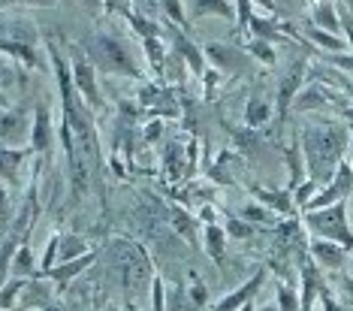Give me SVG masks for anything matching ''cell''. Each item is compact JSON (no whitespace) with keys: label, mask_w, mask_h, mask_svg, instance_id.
Segmentation results:
<instances>
[{"label":"cell","mask_w":353,"mask_h":311,"mask_svg":"<svg viewBox=\"0 0 353 311\" xmlns=\"http://www.w3.org/2000/svg\"><path fill=\"white\" fill-rule=\"evenodd\" d=\"M305 151H308V166L314 181L326 179L332 163L341 154V137L335 130H308L305 133Z\"/></svg>","instance_id":"obj_1"},{"label":"cell","mask_w":353,"mask_h":311,"mask_svg":"<svg viewBox=\"0 0 353 311\" xmlns=\"http://www.w3.org/2000/svg\"><path fill=\"white\" fill-rule=\"evenodd\" d=\"M91 54H94V61H97L109 76H112V73H118V76L139 79V67L133 63L130 52H127L115 37H109V34H97V37H94V46H91Z\"/></svg>","instance_id":"obj_2"},{"label":"cell","mask_w":353,"mask_h":311,"mask_svg":"<svg viewBox=\"0 0 353 311\" xmlns=\"http://www.w3.org/2000/svg\"><path fill=\"white\" fill-rule=\"evenodd\" d=\"M305 224H308L314 233L326 236V239H339V242L350 245L353 248V236L344 227V205L335 203L332 209H317V212H305Z\"/></svg>","instance_id":"obj_3"},{"label":"cell","mask_w":353,"mask_h":311,"mask_svg":"<svg viewBox=\"0 0 353 311\" xmlns=\"http://www.w3.org/2000/svg\"><path fill=\"white\" fill-rule=\"evenodd\" d=\"M73 88L85 97V103H91L94 109H100V91H97V82H94V67L85 54L73 52Z\"/></svg>","instance_id":"obj_4"},{"label":"cell","mask_w":353,"mask_h":311,"mask_svg":"<svg viewBox=\"0 0 353 311\" xmlns=\"http://www.w3.org/2000/svg\"><path fill=\"white\" fill-rule=\"evenodd\" d=\"M203 54L214 63V70H218V73H239V70L248 67L245 54L239 49H232V46H223V43H208Z\"/></svg>","instance_id":"obj_5"},{"label":"cell","mask_w":353,"mask_h":311,"mask_svg":"<svg viewBox=\"0 0 353 311\" xmlns=\"http://www.w3.org/2000/svg\"><path fill=\"white\" fill-rule=\"evenodd\" d=\"M266 284V272L263 269H256V275H251L248 281L239 287V290H232V293H227L221 302H214V308L212 311H239L245 305V302H251L254 299V293L260 290V287Z\"/></svg>","instance_id":"obj_6"},{"label":"cell","mask_w":353,"mask_h":311,"mask_svg":"<svg viewBox=\"0 0 353 311\" xmlns=\"http://www.w3.org/2000/svg\"><path fill=\"white\" fill-rule=\"evenodd\" d=\"M305 85V61H296L290 70H287V76L281 79V88H278V115L284 118L287 109H290L293 97L299 94V88Z\"/></svg>","instance_id":"obj_7"},{"label":"cell","mask_w":353,"mask_h":311,"mask_svg":"<svg viewBox=\"0 0 353 311\" xmlns=\"http://www.w3.org/2000/svg\"><path fill=\"white\" fill-rule=\"evenodd\" d=\"M94 260H97V251H88V254H82V257H76V260H63L61 266H52L46 275H49L58 287H67L76 275H82V269H88Z\"/></svg>","instance_id":"obj_8"},{"label":"cell","mask_w":353,"mask_h":311,"mask_svg":"<svg viewBox=\"0 0 353 311\" xmlns=\"http://www.w3.org/2000/svg\"><path fill=\"white\" fill-rule=\"evenodd\" d=\"M49 142H52V109L49 103H39L34 115V127H30V151H46Z\"/></svg>","instance_id":"obj_9"},{"label":"cell","mask_w":353,"mask_h":311,"mask_svg":"<svg viewBox=\"0 0 353 311\" xmlns=\"http://www.w3.org/2000/svg\"><path fill=\"white\" fill-rule=\"evenodd\" d=\"M175 49H179V54L188 61L190 73H194V76H205V54L199 52L184 34H175Z\"/></svg>","instance_id":"obj_10"},{"label":"cell","mask_w":353,"mask_h":311,"mask_svg":"<svg viewBox=\"0 0 353 311\" xmlns=\"http://www.w3.org/2000/svg\"><path fill=\"white\" fill-rule=\"evenodd\" d=\"M170 221H172L175 233L184 236V242H188V245H196V221L190 218V214L184 212L181 205H172V209H170Z\"/></svg>","instance_id":"obj_11"},{"label":"cell","mask_w":353,"mask_h":311,"mask_svg":"<svg viewBox=\"0 0 353 311\" xmlns=\"http://www.w3.org/2000/svg\"><path fill=\"white\" fill-rule=\"evenodd\" d=\"M88 251H94V248H88V242L82 236H76V233H63L61 236V242H58V260H76V257H82V254Z\"/></svg>","instance_id":"obj_12"},{"label":"cell","mask_w":353,"mask_h":311,"mask_svg":"<svg viewBox=\"0 0 353 311\" xmlns=\"http://www.w3.org/2000/svg\"><path fill=\"white\" fill-rule=\"evenodd\" d=\"M30 148H0V175L6 181H15V172H19L21 161L28 157Z\"/></svg>","instance_id":"obj_13"},{"label":"cell","mask_w":353,"mask_h":311,"mask_svg":"<svg viewBox=\"0 0 353 311\" xmlns=\"http://www.w3.org/2000/svg\"><path fill=\"white\" fill-rule=\"evenodd\" d=\"M311 25L320 28V30H339V21H335V10L329 0H314V6H311Z\"/></svg>","instance_id":"obj_14"},{"label":"cell","mask_w":353,"mask_h":311,"mask_svg":"<svg viewBox=\"0 0 353 311\" xmlns=\"http://www.w3.org/2000/svg\"><path fill=\"white\" fill-rule=\"evenodd\" d=\"M311 254H314L317 263H323V266H341V248L332 242V239H317L314 245H311Z\"/></svg>","instance_id":"obj_15"},{"label":"cell","mask_w":353,"mask_h":311,"mask_svg":"<svg viewBox=\"0 0 353 311\" xmlns=\"http://www.w3.org/2000/svg\"><path fill=\"white\" fill-rule=\"evenodd\" d=\"M203 239H205V251L212 254V260L218 263V266H223V242H227V230H221L218 224H208Z\"/></svg>","instance_id":"obj_16"},{"label":"cell","mask_w":353,"mask_h":311,"mask_svg":"<svg viewBox=\"0 0 353 311\" xmlns=\"http://www.w3.org/2000/svg\"><path fill=\"white\" fill-rule=\"evenodd\" d=\"M0 52H6V54H12V58H19L21 63H28V67H37L39 58H37V52H34V46H28V43H15V39H0Z\"/></svg>","instance_id":"obj_17"},{"label":"cell","mask_w":353,"mask_h":311,"mask_svg":"<svg viewBox=\"0 0 353 311\" xmlns=\"http://www.w3.org/2000/svg\"><path fill=\"white\" fill-rule=\"evenodd\" d=\"M194 15H221L227 21L236 19L230 0H194Z\"/></svg>","instance_id":"obj_18"},{"label":"cell","mask_w":353,"mask_h":311,"mask_svg":"<svg viewBox=\"0 0 353 311\" xmlns=\"http://www.w3.org/2000/svg\"><path fill=\"white\" fill-rule=\"evenodd\" d=\"M254 197L260 199L263 205H269V209H275L281 214H290L293 212V197L290 194H272V190H260V188H254Z\"/></svg>","instance_id":"obj_19"},{"label":"cell","mask_w":353,"mask_h":311,"mask_svg":"<svg viewBox=\"0 0 353 311\" xmlns=\"http://www.w3.org/2000/svg\"><path fill=\"white\" fill-rule=\"evenodd\" d=\"M28 287L25 278H10L3 287H0V311H12L15 299H19V293Z\"/></svg>","instance_id":"obj_20"},{"label":"cell","mask_w":353,"mask_h":311,"mask_svg":"<svg viewBox=\"0 0 353 311\" xmlns=\"http://www.w3.org/2000/svg\"><path fill=\"white\" fill-rule=\"evenodd\" d=\"M142 46H145V54H148L151 70H154V73H163L166 52H163V46H160V37H145V39H142Z\"/></svg>","instance_id":"obj_21"},{"label":"cell","mask_w":353,"mask_h":311,"mask_svg":"<svg viewBox=\"0 0 353 311\" xmlns=\"http://www.w3.org/2000/svg\"><path fill=\"white\" fill-rule=\"evenodd\" d=\"M269 106H266V100H248V109H245V121H248V127H254V130H256V127H263V124H266L269 121Z\"/></svg>","instance_id":"obj_22"},{"label":"cell","mask_w":353,"mask_h":311,"mask_svg":"<svg viewBox=\"0 0 353 311\" xmlns=\"http://www.w3.org/2000/svg\"><path fill=\"white\" fill-rule=\"evenodd\" d=\"M15 251H19V242H15V236H6L3 245H0V287L10 281L6 275H10V266H12Z\"/></svg>","instance_id":"obj_23"},{"label":"cell","mask_w":353,"mask_h":311,"mask_svg":"<svg viewBox=\"0 0 353 311\" xmlns=\"http://www.w3.org/2000/svg\"><path fill=\"white\" fill-rule=\"evenodd\" d=\"M251 30H254V37L256 39H278L281 37V25L278 21H272V19H260V15H254L251 19Z\"/></svg>","instance_id":"obj_24"},{"label":"cell","mask_w":353,"mask_h":311,"mask_svg":"<svg viewBox=\"0 0 353 311\" xmlns=\"http://www.w3.org/2000/svg\"><path fill=\"white\" fill-rule=\"evenodd\" d=\"M21 127H25V112H21V109H12V112H6L3 118H0V142L10 139L12 133H19Z\"/></svg>","instance_id":"obj_25"},{"label":"cell","mask_w":353,"mask_h":311,"mask_svg":"<svg viewBox=\"0 0 353 311\" xmlns=\"http://www.w3.org/2000/svg\"><path fill=\"white\" fill-rule=\"evenodd\" d=\"M12 266H15V275H30V272H37L28 242H21V245H19V251H15V257H12Z\"/></svg>","instance_id":"obj_26"},{"label":"cell","mask_w":353,"mask_h":311,"mask_svg":"<svg viewBox=\"0 0 353 311\" xmlns=\"http://www.w3.org/2000/svg\"><path fill=\"white\" fill-rule=\"evenodd\" d=\"M248 52L254 54V58H260L266 67H272L275 63V49L266 43V39H254V43H248Z\"/></svg>","instance_id":"obj_27"},{"label":"cell","mask_w":353,"mask_h":311,"mask_svg":"<svg viewBox=\"0 0 353 311\" xmlns=\"http://www.w3.org/2000/svg\"><path fill=\"white\" fill-rule=\"evenodd\" d=\"M160 6H163V12L170 15L172 25H188V19H184V6H181V0H160Z\"/></svg>","instance_id":"obj_28"},{"label":"cell","mask_w":353,"mask_h":311,"mask_svg":"<svg viewBox=\"0 0 353 311\" xmlns=\"http://www.w3.org/2000/svg\"><path fill=\"white\" fill-rule=\"evenodd\" d=\"M287 161H290V172H293V181H290V185H293V188H299V185H302L299 179H302V161H305V157L299 154V148L293 146L290 151H287Z\"/></svg>","instance_id":"obj_29"},{"label":"cell","mask_w":353,"mask_h":311,"mask_svg":"<svg viewBox=\"0 0 353 311\" xmlns=\"http://www.w3.org/2000/svg\"><path fill=\"white\" fill-rule=\"evenodd\" d=\"M296 103H299L302 112H305V109L320 106V103H323V91H320V85H311V88H308V94H302V97L296 100Z\"/></svg>","instance_id":"obj_30"},{"label":"cell","mask_w":353,"mask_h":311,"mask_svg":"<svg viewBox=\"0 0 353 311\" xmlns=\"http://www.w3.org/2000/svg\"><path fill=\"white\" fill-rule=\"evenodd\" d=\"M166 172H170L172 175V179H179V175L184 172V163L179 161V146H170V148H166Z\"/></svg>","instance_id":"obj_31"},{"label":"cell","mask_w":353,"mask_h":311,"mask_svg":"<svg viewBox=\"0 0 353 311\" xmlns=\"http://www.w3.org/2000/svg\"><path fill=\"white\" fill-rule=\"evenodd\" d=\"M278 308L281 311H299V299L290 287H278Z\"/></svg>","instance_id":"obj_32"},{"label":"cell","mask_w":353,"mask_h":311,"mask_svg":"<svg viewBox=\"0 0 353 311\" xmlns=\"http://www.w3.org/2000/svg\"><path fill=\"white\" fill-rule=\"evenodd\" d=\"M151 311H166V290L160 278H154V284H151Z\"/></svg>","instance_id":"obj_33"},{"label":"cell","mask_w":353,"mask_h":311,"mask_svg":"<svg viewBox=\"0 0 353 311\" xmlns=\"http://www.w3.org/2000/svg\"><path fill=\"white\" fill-rule=\"evenodd\" d=\"M308 37L314 39V43L323 46V49H332V52H339V49H341V43H339V39H335V37H329L326 30H320V28H311V30H308Z\"/></svg>","instance_id":"obj_34"},{"label":"cell","mask_w":353,"mask_h":311,"mask_svg":"<svg viewBox=\"0 0 353 311\" xmlns=\"http://www.w3.org/2000/svg\"><path fill=\"white\" fill-rule=\"evenodd\" d=\"M157 12H160V0H136V15L157 21Z\"/></svg>","instance_id":"obj_35"},{"label":"cell","mask_w":353,"mask_h":311,"mask_svg":"<svg viewBox=\"0 0 353 311\" xmlns=\"http://www.w3.org/2000/svg\"><path fill=\"white\" fill-rule=\"evenodd\" d=\"M184 302H188V293L181 287H172L170 297H166V311H184Z\"/></svg>","instance_id":"obj_36"},{"label":"cell","mask_w":353,"mask_h":311,"mask_svg":"<svg viewBox=\"0 0 353 311\" xmlns=\"http://www.w3.org/2000/svg\"><path fill=\"white\" fill-rule=\"evenodd\" d=\"M190 302H194V305H203L205 302V287L196 272H190Z\"/></svg>","instance_id":"obj_37"},{"label":"cell","mask_w":353,"mask_h":311,"mask_svg":"<svg viewBox=\"0 0 353 311\" xmlns=\"http://www.w3.org/2000/svg\"><path fill=\"white\" fill-rule=\"evenodd\" d=\"M227 236L232 239H248L251 236V224H245V221H227Z\"/></svg>","instance_id":"obj_38"},{"label":"cell","mask_w":353,"mask_h":311,"mask_svg":"<svg viewBox=\"0 0 353 311\" xmlns=\"http://www.w3.org/2000/svg\"><path fill=\"white\" fill-rule=\"evenodd\" d=\"M314 188H317V181H305V188L299 185V190H296V199H293V203H296V205H302V209H305V205H308V197L314 194Z\"/></svg>","instance_id":"obj_39"},{"label":"cell","mask_w":353,"mask_h":311,"mask_svg":"<svg viewBox=\"0 0 353 311\" xmlns=\"http://www.w3.org/2000/svg\"><path fill=\"white\" fill-rule=\"evenodd\" d=\"M245 218H248V221H269V212L263 209V205H248V209H245Z\"/></svg>","instance_id":"obj_40"},{"label":"cell","mask_w":353,"mask_h":311,"mask_svg":"<svg viewBox=\"0 0 353 311\" xmlns=\"http://www.w3.org/2000/svg\"><path fill=\"white\" fill-rule=\"evenodd\" d=\"M160 133H163V124H160V121H151V124L145 127V139H148V142H154Z\"/></svg>","instance_id":"obj_41"},{"label":"cell","mask_w":353,"mask_h":311,"mask_svg":"<svg viewBox=\"0 0 353 311\" xmlns=\"http://www.w3.org/2000/svg\"><path fill=\"white\" fill-rule=\"evenodd\" d=\"M332 63H339V67H344V70H353V58H341V54H332L329 58Z\"/></svg>","instance_id":"obj_42"},{"label":"cell","mask_w":353,"mask_h":311,"mask_svg":"<svg viewBox=\"0 0 353 311\" xmlns=\"http://www.w3.org/2000/svg\"><path fill=\"white\" fill-rule=\"evenodd\" d=\"M6 212H10V205H6V190L0 188V221L6 218Z\"/></svg>","instance_id":"obj_43"},{"label":"cell","mask_w":353,"mask_h":311,"mask_svg":"<svg viewBox=\"0 0 353 311\" xmlns=\"http://www.w3.org/2000/svg\"><path fill=\"white\" fill-rule=\"evenodd\" d=\"M199 218H203V221H208V224H214V209H212V205H205V209L199 212Z\"/></svg>","instance_id":"obj_44"},{"label":"cell","mask_w":353,"mask_h":311,"mask_svg":"<svg viewBox=\"0 0 353 311\" xmlns=\"http://www.w3.org/2000/svg\"><path fill=\"white\" fill-rule=\"evenodd\" d=\"M19 3H30V6H52L54 0H19Z\"/></svg>","instance_id":"obj_45"},{"label":"cell","mask_w":353,"mask_h":311,"mask_svg":"<svg viewBox=\"0 0 353 311\" xmlns=\"http://www.w3.org/2000/svg\"><path fill=\"white\" fill-rule=\"evenodd\" d=\"M344 30L350 34V46H353V21H350V19H344Z\"/></svg>","instance_id":"obj_46"},{"label":"cell","mask_w":353,"mask_h":311,"mask_svg":"<svg viewBox=\"0 0 353 311\" xmlns=\"http://www.w3.org/2000/svg\"><path fill=\"white\" fill-rule=\"evenodd\" d=\"M256 311H281V308H275V305H266V308H256Z\"/></svg>","instance_id":"obj_47"},{"label":"cell","mask_w":353,"mask_h":311,"mask_svg":"<svg viewBox=\"0 0 353 311\" xmlns=\"http://www.w3.org/2000/svg\"><path fill=\"white\" fill-rule=\"evenodd\" d=\"M323 305H326V311H335V308H332V302H329V297H326V302H323Z\"/></svg>","instance_id":"obj_48"},{"label":"cell","mask_w":353,"mask_h":311,"mask_svg":"<svg viewBox=\"0 0 353 311\" xmlns=\"http://www.w3.org/2000/svg\"><path fill=\"white\" fill-rule=\"evenodd\" d=\"M0 106H6V97H3V94H0Z\"/></svg>","instance_id":"obj_49"}]
</instances>
